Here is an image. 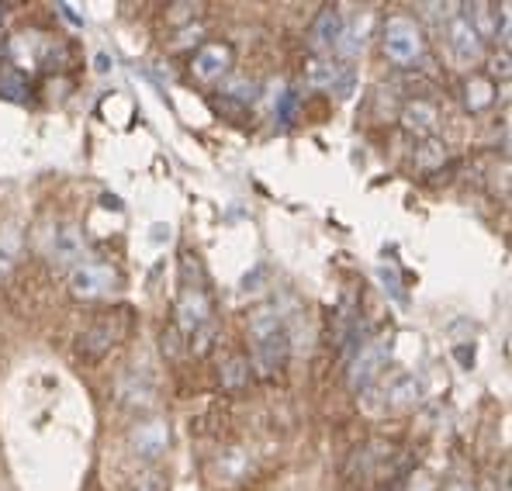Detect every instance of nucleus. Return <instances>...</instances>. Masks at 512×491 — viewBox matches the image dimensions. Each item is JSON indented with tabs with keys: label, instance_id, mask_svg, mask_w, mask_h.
Here are the masks:
<instances>
[{
	"label": "nucleus",
	"instance_id": "f257e3e1",
	"mask_svg": "<svg viewBox=\"0 0 512 491\" xmlns=\"http://www.w3.org/2000/svg\"><path fill=\"white\" fill-rule=\"evenodd\" d=\"M250 343H253V367L260 377L281 374L288 364L291 339L274 305H263L250 315Z\"/></svg>",
	"mask_w": 512,
	"mask_h": 491
},
{
	"label": "nucleus",
	"instance_id": "f03ea898",
	"mask_svg": "<svg viewBox=\"0 0 512 491\" xmlns=\"http://www.w3.org/2000/svg\"><path fill=\"white\" fill-rule=\"evenodd\" d=\"M381 49L395 66H416L426 52L423 28L409 14H391L381 28Z\"/></svg>",
	"mask_w": 512,
	"mask_h": 491
},
{
	"label": "nucleus",
	"instance_id": "7ed1b4c3",
	"mask_svg": "<svg viewBox=\"0 0 512 491\" xmlns=\"http://www.w3.org/2000/svg\"><path fill=\"white\" fill-rule=\"evenodd\" d=\"M118 287V270L108 260H94V263H80L70 274V291L80 301H94L104 298Z\"/></svg>",
	"mask_w": 512,
	"mask_h": 491
},
{
	"label": "nucleus",
	"instance_id": "20e7f679",
	"mask_svg": "<svg viewBox=\"0 0 512 491\" xmlns=\"http://www.w3.org/2000/svg\"><path fill=\"white\" fill-rule=\"evenodd\" d=\"M388 357H391V336H378V339H371V343L360 346L357 357H353V364H350V388L353 391L371 388V384L381 377Z\"/></svg>",
	"mask_w": 512,
	"mask_h": 491
},
{
	"label": "nucleus",
	"instance_id": "39448f33",
	"mask_svg": "<svg viewBox=\"0 0 512 491\" xmlns=\"http://www.w3.org/2000/svg\"><path fill=\"white\" fill-rule=\"evenodd\" d=\"M87 253V239H84V229L77 222H63L52 229L49 236V260L52 267H80Z\"/></svg>",
	"mask_w": 512,
	"mask_h": 491
},
{
	"label": "nucleus",
	"instance_id": "423d86ee",
	"mask_svg": "<svg viewBox=\"0 0 512 491\" xmlns=\"http://www.w3.org/2000/svg\"><path fill=\"white\" fill-rule=\"evenodd\" d=\"M447 35H450V52H454V59L461 66H474L485 59V39L468 25L464 14H454V18H450Z\"/></svg>",
	"mask_w": 512,
	"mask_h": 491
},
{
	"label": "nucleus",
	"instance_id": "0eeeda50",
	"mask_svg": "<svg viewBox=\"0 0 512 491\" xmlns=\"http://www.w3.org/2000/svg\"><path fill=\"white\" fill-rule=\"evenodd\" d=\"M308 80H312V87H322L336 97H350L353 90V70L336 63V59H312L308 63Z\"/></svg>",
	"mask_w": 512,
	"mask_h": 491
},
{
	"label": "nucleus",
	"instance_id": "6e6552de",
	"mask_svg": "<svg viewBox=\"0 0 512 491\" xmlns=\"http://www.w3.org/2000/svg\"><path fill=\"white\" fill-rule=\"evenodd\" d=\"M170 447V426L163 419H149V422H139L132 429V450L139 453L142 460H156L163 457Z\"/></svg>",
	"mask_w": 512,
	"mask_h": 491
},
{
	"label": "nucleus",
	"instance_id": "1a4fd4ad",
	"mask_svg": "<svg viewBox=\"0 0 512 491\" xmlns=\"http://www.w3.org/2000/svg\"><path fill=\"white\" fill-rule=\"evenodd\" d=\"M229 66H232V45L208 42V45H201V49L194 52L191 70H194V77H198V80H218V77H225V73H229Z\"/></svg>",
	"mask_w": 512,
	"mask_h": 491
},
{
	"label": "nucleus",
	"instance_id": "9d476101",
	"mask_svg": "<svg viewBox=\"0 0 512 491\" xmlns=\"http://www.w3.org/2000/svg\"><path fill=\"white\" fill-rule=\"evenodd\" d=\"M118 336L122 332L115 329V319L111 315H101V319L90 326L84 336H80V357H90V360H97V357H104V353L111 350V346L118 343Z\"/></svg>",
	"mask_w": 512,
	"mask_h": 491
},
{
	"label": "nucleus",
	"instance_id": "9b49d317",
	"mask_svg": "<svg viewBox=\"0 0 512 491\" xmlns=\"http://www.w3.org/2000/svg\"><path fill=\"white\" fill-rule=\"evenodd\" d=\"M343 14L340 7H322L319 18L312 25V49L315 52H333L340 45V35H343Z\"/></svg>",
	"mask_w": 512,
	"mask_h": 491
},
{
	"label": "nucleus",
	"instance_id": "f8f14e48",
	"mask_svg": "<svg viewBox=\"0 0 512 491\" xmlns=\"http://www.w3.org/2000/svg\"><path fill=\"white\" fill-rule=\"evenodd\" d=\"M384 398H388V409L405 412V409H412V405H419V398H423V384H419L412 374H398L395 381L388 384Z\"/></svg>",
	"mask_w": 512,
	"mask_h": 491
},
{
	"label": "nucleus",
	"instance_id": "ddd939ff",
	"mask_svg": "<svg viewBox=\"0 0 512 491\" xmlns=\"http://www.w3.org/2000/svg\"><path fill=\"white\" fill-rule=\"evenodd\" d=\"M398 122H402L405 132L429 139V135H433V128H436V108L429 101H409L402 108V118H398Z\"/></svg>",
	"mask_w": 512,
	"mask_h": 491
},
{
	"label": "nucleus",
	"instance_id": "4468645a",
	"mask_svg": "<svg viewBox=\"0 0 512 491\" xmlns=\"http://www.w3.org/2000/svg\"><path fill=\"white\" fill-rule=\"evenodd\" d=\"M499 97V90H495V80L492 77H481V73H471L468 83H464V108L468 111H485L492 108V101Z\"/></svg>",
	"mask_w": 512,
	"mask_h": 491
},
{
	"label": "nucleus",
	"instance_id": "2eb2a0df",
	"mask_svg": "<svg viewBox=\"0 0 512 491\" xmlns=\"http://www.w3.org/2000/svg\"><path fill=\"white\" fill-rule=\"evenodd\" d=\"M21 253V229L18 225H4L0 229V277L11 274V267L18 263Z\"/></svg>",
	"mask_w": 512,
	"mask_h": 491
},
{
	"label": "nucleus",
	"instance_id": "dca6fc26",
	"mask_svg": "<svg viewBox=\"0 0 512 491\" xmlns=\"http://www.w3.org/2000/svg\"><path fill=\"white\" fill-rule=\"evenodd\" d=\"M447 163V146H443L440 139H423V146L416 149V166L419 170H436V166H443Z\"/></svg>",
	"mask_w": 512,
	"mask_h": 491
},
{
	"label": "nucleus",
	"instance_id": "f3484780",
	"mask_svg": "<svg viewBox=\"0 0 512 491\" xmlns=\"http://www.w3.org/2000/svg\"><path fill=\"white\" fill-rule=\"evenodd\" d=\"M222 388H229V391H236V388H243L246 381H250V360L246 357H229L225 360V367H222Z\"/></svg>",
	"mask_w": 512,
	"mask_h": 491
},
{
	"label": "nucleus",
	"instance_id": "a211bd4d",
	"mask_svg": "<svg viewBox=\"0 0 512 491\" xmlns=\"http://www.w3.org/2000/svg\"><path fill=\"white\" fill-rule=\"evenodd\" d=\"M378 281L384 284V291H388L391 298L398 301V305H405V287H402V277H398V270L391 267V263H381V267H378Z\"/></svg>",
	"mask_w": 512,
	"mask_h": 491
},
{
	"label": "nucleus",
	"instance_id": "6ab92c4d",
	"mask_svg": "<svg viewBox=\"0 0 512 491\" xmlns=\"http://www.w3.org/2000/svg\"><path fill=\"white\" fill-rule=\"evenodd\" d=\"M0 94H7L11 101H25V80H21L18 70L0 73Z\"/></svg>",
	"mask_w": 512,
	"mask_h": 491
},
{
	"label": "nucleus",
	"instance_id": "aec40b11",
	"mask_svg": "<svg viewBox=\"0 0 512 491\" xmlns=\"http://www.w3.org/2000/svg\"><path fill=\"white\" fill-rule=\"evenodd\" d=\"M201 14V4H191V0H187V4H173L170 7V25H187V21H194Z\"/></svg>",
	"mask_w": 512,
	"mask_h": 491
},
{
	"label": "nucleus",
	"instance_id": "412c9836",
	"mask_svg": "<svg viewBox=\"0 0 512 491\" xmlns=\"http://www.w3.org/2000/svg\"><path fill=\"white\" fill-rule=\"evenodd\" d=\"M225 94L236 97V101H243V104H250L253 97H256V83H250V80H229V83H225Z\"/></svg>",
	"mask_w": 512,
	"mask_h": 491
},
{
	"label": "nucleus",
	"instance_id": "4be33fe9",
	"mask_svg": "<svg viewBox=\"0 0 512 491\" xmlns=\"http://www.w3.org/2000/svg\"><path fill=\"white\" fill-rule=\"evenodd\" d=\"M132 491H167V478L156 471H146L142 478L132 481Z\"/></svg>",
	"mask_w": 512,
	"mask_h": 491
},
{
	"label": "nucleus",
	"instance_id": "5701e85b",
	"mask_svg": "<svg viewBox=\"0 0 512 491\" xmlns=\"http://www.w3.org/2000/svg\"><path fill=\"white\" fill-rule=\"evenodd\" d=\"M295 108H298V94H284L281 108H277V122L288 125V122H291V115H295Z\"/></svg>",
	"mask_w": 512,
	"mask_h": 491
},
{
	"label": "nucleus",
	"instance_id": "b1692460",
	"mask_svg": "<svg viewBox=\"0 0 512 491\" xmlns=\"http://www.w3.org/2000/svg\"><path fill=\"white\" fill-rule=\"evenodd\" d=\"M163 353H170V357H177L180 353V332L177 329L163 332Z\"/></svg>",
	"mask_w": 512,
	"mask_h": 491
},
{
	"label": "nucleus",
	"instance_id": "393cba45",
	"mask_svg": "<svg viewBox=\"0 0 512 491\" xmlns=\"http://www.w3.org/2000/svg\"><path fill=\"white\" fill-rule=\"evenodd\" d=\"M492 77H502V80L509 77V56H506V52L492 59Z\"/></svg>",
	"mask_w": 512,
	"mask_h": 491
},
{
	"label": "nucleus",
	"instance_id": "a878e982",
	"mask_svg": "<svg viewBox=\"0 0 512 491\" xmlns=\"http://www.w3.org/2000/svg\"><path fill=\"white\" fill-rule=\"evenodd\" d=\"M153 232H156V236H153V239H156V243H163V239H170V229H167V225H156V229H153Z\"/></svg>",
	"mask_w": 512,
	"mask_h": 491
},
{
	"label": "nucleus",
	"instance_id": "bb28decb",
	"mask_svg": "<svg viewBox=\"0 0 512 491\" xmlns=\"http://www.w3.org/2000/svg\"><path fill=\"white\" fill-rule=\"evenodd\" d=\"M405 491H429V481H423V478H419V481H412V485L405 488Z\"/></svg>",
	"mask_w": 512,
	"mask_h": 491
},
{
	"label": "nucleus",
	"instance_id": "cd10ccee",
	"mask_svg": "<svg viewBox=\"0 0 512 491\" xmlns=\"http://www.w3.org/2000/svg\"><path fill=\"white\" fill-rule=\"evenodd\" d=\"M447 491H471L468 485H454V488H447Z\"/></svg>",
	"mask_w": 512,
	"mask_h": 491
},
{
	"label": "nucleus",
	"instance_id": "c85d7f7f",
	"mask_svg": "<svg viewBox=\"0 0 512 491\" xmlns=\"http://www.w3.org/2000/svg\"><path fill=\"white\" fill-rule=\"evenodd\" d=\"M0 25H4V7H0Z\"/></svg>",
	"mask_w": 512,
	"mask_h": 491
}]
</instances>
